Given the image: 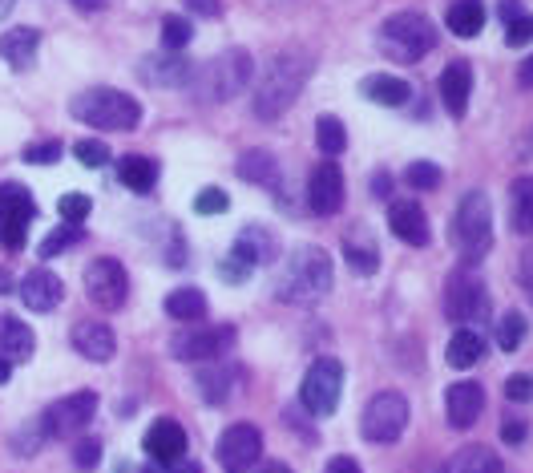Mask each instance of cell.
Listing matches in <instances>:
<instances>
[{"label":"cell","mask_w":533,"mask_h":473,"mask_svg":"<svg viewBox=\"0 0 533 473\" xmlns=\"http://www.w3.org/2000/svg\"><path fill=\"white\" fill-rule=\"evenodd\" d=\"M307 77H311V57L303 49H275L255 77V118L259 122L283 118L299 102Z\"/></svg>","instance_id":"1"},{"label":"cell","mask_w":533,"mask_h":473,"mask_svg":"<svg viewBox=\"0 0 533 473\" xmlns=\"http://www.w3.org/2000/svg\"><path fill=\"white\" fill-rule=\"evenodd\" d=\"M332 279H336V267H332V255L324 247H295L291 259L283 263L279 279H275V296L291 308H307L315 300H324L332 292Z\"/></svg>","instance_id":"2"},{"label":"cell","mask_w":533,"mask_h":473,"mask_svg":"<svg viewBox=\"0 0 533 473\" xmlns=\"http://www.w3.org/2000/svg\"><path fill=\"white\" fill-rule=\"evenodd\" d=\"M255 77V61L247 49H223L219 57L202 61L190 73V93L198 106H227L247 89V81Z\"/></svg>","instance_id":"3"},{"label":"cell","mask_w":533,"mask_h":473,"mask_svg":"<svg viewBox=\"0 0 533 473\" xmlns=\"http://www.w3.org/2000/svg\"><path fill=\"white\" fill-rule=\"evenodd\" d=\"M69 114L93 130H134L142 122V106L138 98H130V93L122 89H110V85H93V89H81L73 93V102H69Z\"/></svg>","instance_id":"4"},{"label":"cell","mask_w":533,"mask_h":473,"mask_svg":"<svg viewBox=\"0 0 533 473\" xmlns=\"http://www.w3.org/2000/svg\"><path fill=\"white\" fill-rule=\"evenodd\" d=\"M376 45L388 61L400 65H416L437 49V25L424 13H392L380 29H376Z\"/></svg>","instance_id":"5"},{"label":"cell","mask_w":533,"mask_h":473,"mask_svg":"<svg viewBox=\"0 0 533 473\" xmlns=\"http://www.w3.org/2000/svg\"><path fill=\"white\" fill-rule=\"evenodd\" d=\"M449 235H453V247H457V255L465 263H477L489 251V243H493V207H489V199L481 191H469L457 203Z\"/></svg>","instance_id":"6"},{"label":"cell","mask_w":533,"mask_h":473,"mask_svg":"<svg viewBox=\"0 0 533 473\" xmlns=\"http://www.w3.org/2000/svg\"><path fill=\"white\" fill-rule=\"evenodd\" d=\"M340 393H344V364L336 356L311 360V368L299 381V405L311 417H332L340 409Z\"/></svg>","instance_id":"7"},{"label":"cell","mask_w":533,"mask_h":473,"mask_svg":"<svg viewBox=\"0 0 533 473\" xmlns=\"http://www.w3.org/2000/svg\"><path fill=\"white\" fill-rule=\"evenodd\" d=\"M445 316L457 328H477L489 316V288L473 267H457L445 283Z\"/></svg>","instance_id":"8"},{"label":"cell","mask_w":533,"mask_h":473,"mask_svg":"<svg viewBox=\"0 0 533 473\" xmlns=\"http://www.w3.org/2000/svg\"><path fill=\"white\" fill-rule=\"evenodd\" d=\"M404 429H408V397L396 389L376 393L360 413V433L372 445H392V441H400Z\"/></svg>","instance_id":"9"},{"label":"cell","mask_w":533,"mask_h":473,"mask_svg":"<svg viewBox=\"0 0 533 473\" xmlns=\"http://www.w3.org/2000/svg\"><path fill=\"white\" fill-rule=\"evenodd\" d=\"M37 219V203L29 195V186L21 182H0V243L5 251H21L29 223Z\"/></svg>","instance_id":"10"},{"label":"cell","mask_w":533,"mask_h":473,"mask_svg":"<svg viewBox=\"0 0 533 473\" xmlns=\"http://www.w3.org/2000/svg\"><path fill=\"white\" fill-rule=\"evenodd\" d=\"M85 296L97 308H105V312H118L126 304V296H130V275H126V267L118 259H110V255L93 259L85 267Z\"/></svg>","instance_id":"11"},{"label":"cell","mask_w":533,"mask_h":473,"mask_svg":"<svg viewBox=\"0 0 533 473\" xmlns=\"http://www.w3.org/2000/svg\"><path fill=\"white\" fill-rule=\"evenodd\" d=\"M259 457H263V433H259V425L235 421L231 429H223V437H219V465L227 473H251L259 465Z\"/></svg>","instance_id":"12"},{"label":"cell","mask_w":533,"mask_h":473,"mask_svg":"<svg viewBox=\"0 0 533 473\" xmlns=\"http://www.w3.org/2000/svg\"><path fill=\"white\" fill-rule=\"evenodd\" d=\"M231 344H235V328L231 324H215V328H198V332L174 336L170 340V356L186 360V364H210V360H219Z\"/></svg>","instance_id":"13"},{"label":"cell","mask_w":533,"mask_h":473,"mask_svg":"<svg viewBox=\"0 0 533 473\" xmlns=\"http://www.w3.org/2000/svg\"><path fill=\"white\" fill-rule=\"evenodd\" d=\"M97 413V393L81 389V393H69L61 401H53L45 413H41V425L49 437H69V433H81Z\"/></svg>","instance_id":"14"},{"label":"cell","mask_w":533,"mask_h":473,"mask_svg":"<svg viewBox=\"0 0 533 473\" xmlns=\"http://www.w3.org/2000/svg\"><path fill=\"white\" fill-rule=\"evenodd\" d=\"M344 207V170L336 162H324L307 174V211L319 219H332Z\"/></svg>","instance_id":"15"},{"label":"cell","mask_w":533,"mask_h":473,"mask_svg":"<svg viewBox=\"0 0 533 473\" xmlns=\"http://www.w3.org/2000/svg\"><path fill=\"white\" fill-rule=\"evenodd\" d=\"M445 413L453 429H473L485 413V389L477 381H453L445 389Z\"/></svg>","instance_id":"16"},{"label":"cell","mask_w":533,"mask_h":473,"mask_svg":"<svg viewBox=\"0 0 533 473\" xmlns=\"http://www.w3.org/2000/svg\"><path fill=\"white\" fill-rule=\"evenodd\" d=\"M190 73H194V65H190L182 53H170V49H162V53L138 61V77H142L146 85H162V89L190 85Z\"/></svg>","instance_id":"17"},{"label":"cell","mask_w":533,"mask_h":473,"mask_svg":"<svg viewBox=\"0 0 533 473\" xmlns=\"http://www.w3.org/2000/svg\"><path fill=\"white\" fill-rule=\"evenodd\" d=\"M17 292H21V304L29 312H53L65 300V283L53 271H29Z\"/></svg>","instance_id":"18"},{"label":"cell","mask_w":533,"mask_h":473,"mask_svg":"<svg viewBox=\"0 0 533 473\" xmlns=\"http://www.w3.org/2000/svg\"><path fill=\"white\" fill-rule=\"evenodd\" d=\"M142 445H146V453H150L154 461L174 465V461H182V453H186V429H182L178 421L162 417V421L150 425V433L142 437Z\"/></svg>","instance_id":"19"},{"label":"cell","mask_w":533,"mask_h":473,"mask_svg":"<svg viewBox=\"0 0 533 473\" xmlns=\"http://www.w3.org/2000/svg\"><path fill=\"white\" fill-rule=\"evenodd\" d=\"M73 348L85 356V360H110L118 340H114V328L110 324H101V320H81L73 324Z\"/></svg>","instance_id":"20"},{"label":"cell","mask_w":533,"mask_h":473,"mask_svg":"<svg viewBox=\"0 0 533 473\" xmlns=\"http://www.w3.org/2000/svg\"><path fill=\"white\" fill-rule=\"evenodd\" d=\"M388 227H392V235L404 239L408 247H424V243L433 239L429 219H424V211H420L416 203H392V207H388Z\"/></svg>","instance_id":"21"},{"label":"cell","mask_w":533,"mask_h":473,"mask_svg":"<svg viewBox=\"0 0 533 473\" xmlns=\"http://www.w3.org/2000/svg\"><path fill=\"white\" fill-rule=\"evenodd\" d=\"M469 93H473V65L469 61H449V69L441 73V98H445V110L453 118H465Z\"/></svg>","instance_id":"22"},{"label":"cell","mask_w":533,"mask_h":473,"mask_svg":"<svg viewBox=\"0 0 533 473\" xmlns=\"http://www.w3.org/2000/svg\"><path fill=\"white\" fill-rule=\"evenodd\" d=\"M37 49H41V33L21 25V29H9L0 37V57H5L13 69H29L37 61Z\"/></svg>","instance_id":"23"},{"label":"cell","mask_w":533,"mask_h":473,"mask_svg":"<svg viewBox=\"0 0 533 473\" xmlns=\"http://www.w3.org/2000/svg\"><path fill=\"white\" fill-rule=\"evenodd\" d=\"M231 255H235L239 263H247V267L271 263V259H275V239H271L267 227H243L239 239H235V247H231Z\"/></svg>","instance_id":"24"},{"label":"cell","mask_w":533,"mask_h":473,"mask_svg":"<svg viewBox=\"0 0 533 473\" xmlns=\"http://www.w3.org/2000/svg\"><path fill=\"white\" fill-rule=\"evenodd\" d=\"M360 93L372 102H380V106H408L412 85L404 77H392V73H372V77L360 81Z\"/></svg>","instance_id":"25"},{"label":"cell","mask_w":533,"mask_h":473,"mask_svg":"<svg viewBox=\"0 0 533 473\" xmlns=\"http://www.w3.org/2000/svg\"><path fill=\"white\" fill-rule=\"evenodd\" d=\"M344 259H348L352 271H360V275H372V271H376L380 251H376V239H372V231H368L364 223H356V227L344 235Z\"/></svg>","instance_id":"26"},{"label":"cell","mask_w":533,"mask_h":473,"mask_svg":"<svg viewBox=\"0 0 533 473\" xmlns=\"http://www.w3.org/2000/svg\"><path fill=\"white\" fill-rule=\"evenodd\" d=\"M118 178L134 195H150L158 186V162L146 154H126V158H118Z\"/></svg>","instance_id":"27"},{"label":"cell","mask_w":533,"mask_h":473,"mask_svg":"<svg viewBox=\"0 0 533 473\" xmlns=\"http://www.w3.org/2000/svg\"><path fill=\"white\" fill-rule=\"evenodd\" d=\"M33 328L29 324H21L17 316H0V356H5L9 364H17V360H29L33 356Z\"/></svg>","instance_id":"28"},{"label":"cell","mask_w":533,"mask_h":473,"mask_svg":"<svg viewBox=\"0 0 533 473\" xmlns=\"http://www.w3.org/2000/svg\"><path fill=\"white\" fill-rule=\"evenodd\" d=\"M445 25H449L453 37L473 41L485 29V5H481V0H453L449 13H445Z\"/></svg>","instance_id":"29"},{"label":"cell","mask_w":533,"mask_h":473,"mask_svg":"<svg viewBox=\"0 0 533 473\" xmlns=\"http://www.w3.org/2000/svg\"><path fill=\"white\" fill-rule=\"evenodd\" d=\"M509 223L517 235H533V174H521L509 186Z\"/></svg>","instance_id":"30"},{"label":"cell","mask_w":533,"mask_h":473,"mask_svg":"<svg viewBox=\"0 0 533 473\" xmlns=\"http://www.w3.org/2000/svg\"><path fill=\"white\" fill-rule=\"evenodd\" d=\"M485 356V336L477 328H457L445 344V360L449 368H473L477 360Z\"/></svg>","instance_id":"31"},{"label":"cell","mask_w":533,"mask_h":473,"mask_svg":"<svg viewBox=\"0 0 533 473\" xmlns=\"http://www.w3.org/2000/svg\"><path fill=\"white\" fill-rule=\"evenodd\" d=\"M239 385V368L223 364V368H202L198 372V393L206 397V405H227L231 389Z\"/></svg>","instance_id":"32"},{"label":"cell","mask_w":533,"mask_h":473,"mask_svg":"<svg viewBox=\"0 0 533 473\" xmlns=\"http://www.w3.org/2000/svg\"><path fill=\"white\" fill-rule=\"evenodd\" d=\"M445 473H501V457L489 445H465L449 457Z\"/></svg>","instance_id":"33"},{"label":"cell","mask_w":533,"mask_h":473,"mask_svg":"<svg viewBox=\"0 0 533 473\" xmlns=\"http://www.w3.org/2000/svg\"><path fill=\"white\" fill-rule=\"evenodd\" d=\"M166 316L170 320H182V324H194L206 316V292L202 288H174L166 296Z\"/></svg>","instance_id":"34"},{"label":"cell","mask_w":533,"mask_h":473,"mask_svg":"<svg viewBox=\"0 0 533 473\" xmlns=\"http://www.w3.org/2000/svg\"><path fill=\"white\" fill-rule=\"evenodd\" d=\"M239 178H243V182H255V186H275V182H279V162H275V154H267V150H247V154L239 158Z\"/></svg>","instance_id":"35"},{"label":"cell","mask_w":533,"mask_h":473,"mask_svg":"<svg viewBox=\"0 0 533 473\" xmlns=\"http://www.w3.org/2000/svg\"><path fill=\"white\" fill-rule=\"evenodd\" d=\"M315 142H319V150H324L328 158L344 154V146H348V130H344V122H340L336 114H324V118L315 122Z\"/></svg>","instance_id":"36"},{"label":"cell","mask_w":533,"mask_h":473,"mask_svg":"<svg viewBox=\"0 0 533 473\" xmlns=\"http://www.w3.org/2000/svg\"><path fill=\"white\" fill-rule=\"evenodd\" d=\"M525 336H529V320L521 312H505L497 320V348L501 352H517L525 344Z\"/></svg>","instance_id":"37"},{"label":"cell","mask_w":533,"mask_h":473,"mask_svg":"<svg viewBox=\"0 0 533 473\" xmlns=\"http://www.w3.org/2000/svg\"><path fill=\"white\" fill-rule=\"evenodd\" d=\"M77 239H81V223H65V227H57V231H49V235H45V243L37 247V255H41V259L65 255L69 247H77Z\"/></svg>","instance_id":"38"},{"label":"cell","mask_w":533,"mask_h":473,"mask_svg":"<svg viewBox=\"0 0 533 473\" xmlns=\"http://www.w3.org/2000/svg\"><path fill=\"white\" fill-rule=\"evenodd\" d=\"M441 166L437 162H408V170H404V182L412 186V191H437L441 186Z\"/></svg>","instance_id":"39"},{"label":"cell","mask_w":533,"mask_h":473,"mask_svg":"<svg viewBox=\"0 0 533 473\" xmlns=\"http://www.w3.org/2000/svg\"><path fill=\"white\" fill-rule=\"evenodd\" d=\"M190 37H194V25H190L186 17H166V21H162V49L182 53V49L190 45Z\"/></svg>","instance_id":"40"},{"label":"cell","mask_w":533,"mask_h":473,"mask_svg":"<svg viewBox=\"0 0 533 473\" xmlns=\"http://www.w3.org/2000/svg\"><path fill=\"white\" fill-rule=\"evenodd\" d=\"M194 211L198 215H227L231 211V195L223 191V186H202V191L194 195Z\"/></svg>","instance_id":"41"},{"label":"cell","mask_w":533,"mask_h":473,"mask_svg":"<svg viewBox=\"0 0 533 473\" xmlns=\"http://www.w3.org/2000/svg\"><path fill=\"white\" fill-rule=\"evenodd\" d=\"M57 211H61V219H65V223H85V219H89V211H93V203H89V195L69 191V195H61V199H57Z\"/></svg>","instance_id":"42"},{"label":"cell","mask_w":533,"mask_h":473,"mask_svg":"<svg viewBox=\"0 0 533 473\" xmlns=\"http://www.w3.org/2000/svg\"><path fill=\"white\" fill-rule=\"evenodd\" d=\"M49 433H45V425H41V417L37 421H29L25 429H17V437H13V449L21 453V457H33L37 449H41V441H45Z\"/></svg>","instance_id":"43"},{"label":"cell","mask_w":533,"mask_h":473,"mask_svg":"<svg viewBox=\"0 0 533 473\" xmlns=\"http://www.w3.org/2000/svg\"><path fill=\"white\" fill-rule=\"evenodd\" d=\"M97 461H101V441H97V437H81V441L73 445V465H77L81 473H89V469H97Z\"/></svg>","instance_id":"44"},{"label":"cell","mask_w":533,"mask_h":473,"mask_svg":"<svg viewBox=\"0 0 533 473\" xmlns=\"http://www.w3.org/2000/svg\"><path fill=\"white\" fill-rule=\"evenodd\" d=\"M505 401L513 405H529L533 401V372H517L505 381Z\"/></svg>","instance_id":"45"},{"label":"cell","mask_w":533,"mask_h":473,"mask_svg":"<svg viewBox=\"0 0 533 473\" xmlns=\"http://www.w3.org/2000/svg\"><path fill=\"white\" fill-rule=\"evenodd\" d=\"M73 158L81 166H110V146H105V142H77Z\"/></svg>","instance_id":"46"},{"label":"cell","mask_w":533,"mask_h":473,"mask_svg":"<svg viewBox=\"0 0 533 473\" xmlns=\"http://www.w3.org/2000/svg\"><path fill=\"white\" fill-rule=\"evenodd\" d=\"M61 158V142H33L29 150H25V162L29 166H49V162H57Z\"/></svg>","instance_id":"47"},{"label":"cell","mask_w":533,"mask_h":473,"mask_svg":"<svg viewBox=\"0 0 533 473\" xmlns=\"http://www.w3.org/2000/svg\"><path fill=\"white\" fill-rule=\"evenodd\" d=\"M505 41L509 45H533V13H521L513 25H505Z\"/></svg>","instance_id":"48"},{"label":"cell","mask_w":533,"mask_h":473,"mask_svg":"<svg viewBox=\"0 0 533 473\" xmlns=\"http://www.w3.org/2000/svg\"><path fill=\"white\" fill-rule=\"evenodd\" d=\"M517 275H521V288H525V296L533 300V243L521 251V271H517Z\"/></svg>","instance_id":"49"},{"label":"cell","mask_w":533,"mask_h":473,"mask_svg":"<svg viewBox=\"0 0 533 473\" xmlns=\"http://www.w3.org/2000/svg\"><path fill=\"white\" fill-rule=\"evenodd\" d=\"M247 275H251V267H247V263H239L235 255H227V259H223V279H227V283H243Z\"/></svg>","instance_id":"50"},{"label":"cell","mask_w":533,"mask_h":473,"mask_svg":"<svg viewBox=\"0 0 533 473\" xmlns=\"http://www.w3.org/2000/svg\"><path fill=\"white\" fill-rule=\"evenodd\" d=\"M525 421H501V437H505V445H521L525 441Z\"/></svg>","instance_id":"51"},{"label":"cell","mask_w":533,"mask_h":473,"mask_svg":"<svg viewBox=\"0 0 533 473\" xmlns=\"http://www.w3.org/2000/svg\"><path fill=\"white\" fill-rule=\"evenodd\" d=\"M186 9H190V13H198V17H219L223 0H186Z\"/></svg>","instance_id":"52"},{"label":"cell","mask_w":533,"mask_h":473,"mask_svg":"<svg viewBox=\"0 0 533 473\" xmlns=\"http://www.w3.org/2000/svg\"><path fill=\"white\" fill-rule=\"evenodd\" d=\"M324 473H364V469H360V461H356V457H332Z\"/></svg>","instance_id":"53"},{"label":"cell","mask_w":533,"mask_h":473,"mask_svg":"<svg viewBox=\"0 0 533 473\" xmlns=\"http://www.w3.org/2000/svg\"><path fill=\"white\" fill-rule=\"evenodd\" d=\"M497 13H501V21H505V25H513V21H517L525 9H521V0H501V5H497Z\"/></svg>","instance_id":"54"},{"label":"cell","mask_w":533,"mask_h":473,"mask_svg":"<svg viewBox=\"0 0 533 473\" xmlns=\"http://www.w3.org/2000/svg\"><path fill=\"white\" fill-rule=\"evenodd\" d=\"M517 81H521V89H533V53L521 61V69H517Z\"/></svg>","instance_id":"55"},{"label":"cell","mask_w":533,"mask_h":473,"mask_svg":"<svg viewBox=\"0 0 533 473\" xmlns=\"http://www.w3.org/2000/svg\"><path fill=\"white\" fill-rule=\"evenodd\" d=\"M73 5H77L81 13H97V9L105 5V0H73Z\"/></svg>","instance_id":"56"},{"label":"cell","mask_w":533,"mask_h":473,"mask_svg":"<svg viewBox=\"0 0 533 473\" xmlns=\"http://www.w3.org/2000/svg\"><path fill=\"white\" fill-rule=\"evenodd\" d=\"M255 473H291V469H287L283 461H267V465H259Z\"/></svg>","instance_id":"57"},{"label":"cell","mask_w":533,"mask_h":473,"mask_svg":"<svg viewBox=\"0 0 533 473\" xmlns=\"http://www.w3.org/2000/svg\"><path fill=\"white\" fill-rule=\"evenodd\" d=\"M13 381V364L5 360V356H0V385H9Z\"/></svg>","instance_id":"58"},{"label":"cell","mask_w":533,"mask_h":473,"mask_svg":"<svg viewBox=\"0 0 533 473\" xmlns=\"http://www.w3.org/2000/svg\"><path fill=\"white\" fill-rule=\"evenodd\" d=\"M372 191H376V195H388L392 182H388V178H372Z\"/></svg>","instance_id":"59"},{"label":"cell","mask_w":533,"mask_h":473,"mask_svg":"<svg viewBox=\"0 0 533 473\" xmlns=\"http://www.w3.org/2000/svg\"><path fill=\"white\" fill-rule=\"evenodd\" d=\"M142 473H170V465H162V461H154V465H146Z\"/></svg>","instance_id":"60"},{"label":"cell","mask_w":533,"mask_h":473,"mask_svg":"<svg viewBox=\"0 0 533 473\" xmlns=\"http://www.w3.org/2000/svg\"><path fill=\"white\" fill-rule=\"evenodd\" d=\"M170 473H202V469H198V465H182V469H178V465H170Z\"/></svg>","instance_id":"61"},{"label":"cell","mask_w":533,"mask_h":473,"mask_svg":"<svg viewBox=\"0 0 533 473\" xmlns=\"http://www.w3.org/2000/svg\"><path fill=\"white\" fill-rule=\"evenodd\" d=\"M9 288H13V279H9L5 271H0V292H9Z\"/></svg>","instance_id":"62"}]
</instances>
